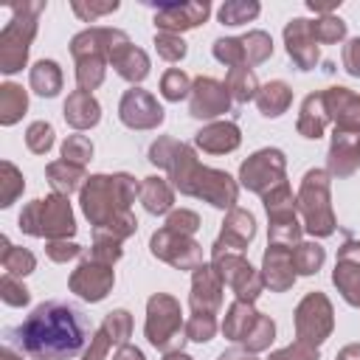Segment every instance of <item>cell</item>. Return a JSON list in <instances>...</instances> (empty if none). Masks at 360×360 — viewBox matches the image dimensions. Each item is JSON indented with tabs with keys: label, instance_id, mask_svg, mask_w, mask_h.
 <instances>
[{
	"label": "cell",
	"instance_id": "6da1fadb",
	"mask_svg": "<svg viewBox=\"0 0 360 360\" xmlns=\"http://www.w3.org/2000/svg\"><path fill=\"white\" fill-rule=\"evenodd\" d=\"M87 335L90 326L79 307L45 301L14 329V343L34 360H70L84 349Z\"/></svg>",
	"mask_w": 360,
	"mask_h": 360
},
{
	"label": "cell",
	"instance_id": "7a4b0ae2",
	"mask_svg": "<svg viewBox=\"0 0 360 360\" xmlns=\"http://www.w3.org/2000/svg\"><path fill=\"white\" fill-rule=\"evenodd\" d=\"M45 8V3H17L11 6V20L6 22L0 34V70L17 73L25 65L28 42L37 34V17Z\"/></svg>",
	"mask_w": 360,
	"mask_h": 360
},
{
	"label": "cell",
	"instance_id": "3957f363",
	"mask_svg": "<svg viewBox=\"0 0 360 360\" xmlns=\"http://www.w3.org/2000/svg\"><path fill=\"white\" fill-rule=\"evenodd\" d=\"M20 228L31 236H68L76 231L73 214L65 194H53L45 200H34L20 214Z\"/></svg>",
	"mask_w": 360,
	"mask_h": 360
},
{
	"label": "cell",
	"instance_id": "277c9868",
	"mask_svg": "<svg viewBox=\"0 0 360 360\" xmlns=\"http://www.w3.org/2000/svg\"><path fill=\"white\" fill-rule=\"evenodd\" d=\"M301 205L307 217V231L315 236H326L335 231L332 208H329V186L323 172H307L301 186Z\"/></svg>",
	"mask_w": 360,
	"mask_h": 360
},
{
	"label": "cell",
	"instance_id": "5b68a950",
	"mask_svg": "<svg viewBox=\"0 0 360 360\" xmlns=\"http://www.w3.org/2000/svg\"><path fill=\"white\" fill-rule=\"evenodd\" d=\"M225 335L233 338V340H242L248 343L253 352L256 349H264L270 340H273V321L256 315L250 307H245L242 301L231 307V315L225 318Z\"/></svg>",
	"mask_w": 360,
	"mask_h": 360
},
{
	"label": "cell",
	"instance_id": "8992f818",
	"mask_svg": "<svg viewBox=\"0 0 360 360\" xmlns=\"http://www.w3.org/2000/svg\"><path fill=\"white\" fill-rule=\"evenodd\" d=\"M295 326H298L301 343H321V340L329 335V329H332V309H329V301H326L321 292H312L309 298H304L301 307H298Z\"/></svg>",
	"mask_w": 360,
	"mask_h": 360
},
{
	"label": "cell",
	"instance_id": "52a82bcc",
	"mask_svg": "<svg viewBox=\"0 0 360 360\" xmlns=\"http://www.w3.org/2000/svg\"><path fill=\"white\" fill-rule=\"evenodd\" d=\"M177 332H180V307L169 295H155L149 301V321H146L149 340L166 349Z\"/></svg>",
	"mask_w": 360,
	"mask_h": 360
},
{
	"label": "cell",
	"instance_id": "ba28073f",
	"mask_svg": "<svg viewBox=\"0 0 360 360\" xmlns=\"http://www.w3.org/2000/svg\"><path fill=\"white\" fill-rule=\"evenodd\" d=\"M264 205L270 214V236L273 239H298V225H295V211H292V197L290 188L281 183L276 191L264 194Z\"/></svg>",
	"mask_w": 360,
	"mask_h": 360
},
{
	"label": "cell",
	"instance_id": "9c48e42d",
	"mask_svg": "<svg viewBox=\"0 0 360 360\" xmlns=\"http://www.w3.org/2000/svg\"><path fill=\"white\" fill-rule=\"evenodd\" d=\"M284 174V158L278 149H262L242 166V183L253 191H264V183L281 180Z\"/></svg>",
	"mask_w": 360,
	"mask_h": 360
},
{
	"label": "cell",
	"instance_id": "30bf717a",
	"mask_svg": "<svg viewBox=\"0 0 360 360\" xmlns=\"http://www.w3.org/2000/svg\"><path fill=\"white\" fill-rule=\"evenodd\" d=\"M110 287H112V270H107V264H98L96 259L84 262L70 276V290L87 301H101Z\"/></svg>",
	"mask_w": 360,
	"mask_h": 360
},
{
	"label": "cell",
	"instance_id": "8fae6325",
	"mask_svg": "<svg viewBox=\"0 0 360 360\" xmlns=\"http://www.w3.org/2000/svg\"><path fill=\"white\" fill-rule=\"evenodd\" d=\"M284 39H287V51L290 56L295 59V65L301 70H309L318 59V39H315V31H312V22L309 20H292L287 28H284Z\"/></svg>",
	"mask_w": 360,
	"mask_h": 360
},
{
	"label": "cell",
	"instance_id": "7c38bea8",
	"mask_svg": "<svg viewBox=\"0 0 360 360\" xmlns=\"http://www.w3.org/2000/svg\"><path fill=\"white\" fill-rule=\"evenodd\" d=\"M121 121L129 124V127H155L163 121V110L158 107V101L143 93V90H129L121 101Z\"/></svg>",
	"mask_w": 360,
	"mask_h": 360
},
{
	"label": "cell",
	"instance_id": "4fadbf2b",
	"mask_svg": "<svg viewBox=\"0 0 360 360\" xmlns=\"http://www.w3.org/2000/svg\"><path fill=\"white\" fill-rule=\"evenodd\" d=\"M225 110H228V87L214 79H197L194 96H191V115L214 118Z\"/></svg>",
	"mask_w": 360,
	"mask_h": 360
},
{
	"label": "cell",
	"instance_id": "5bb4252c",
	"mask_svg": "<svg viewBox=\"0 0 360 360\" xmlns=\"http://www.w3.org/2000/svg\"><path fill=\"white\" fill-rule=\"evenodd\" d=\"M211 6L202 0V3H172V6H163L155 17V22L160 28H166L169 34L172 31H180V28H194L200 25L205 17H208Z\"/></svg>",
	"mask_w": 360,
	"mask_h": 360
},
{
	"label": "cell",
	"instance_id": "9a60e30c",
	"mask_svg": "<svg viewBox=\"0 0 360 360\" xmlns=\"http://www.w3.org/2000/svg\"><path fill=\"white\" fill-rule=\"evenodd\" d=\"M323 104L329 112H335V121L343 129H360V96L349 93L346 87H332L323 93Z\"/></svg>",
	"mask_w": 360,
	"mask_h": 360
},
{
	"label": "cell",
	"instance_id": "2e32d148",
	"mask_svg": "<svg viewBox=\"0 0 360 360\" xmlns=\"http://www.w3.org/2000/svg\"><path fill=\"white\" fill-rule=\"evenodd\" d=\"M110 59L115 65V70L129 79V82H141L146 73H149V59L143 51H138L135 45H129V39H121L118 45H112L110 51Z\"/></svg>",
	"mask_w": 360,
	"mask_h": 360
},
{
	"label": "cell",
	"instance_id": "e0dca14e",
	"mask_svg": "<svg viewBox=\"0 0 360 360\" xmlns=\"http://www.w3.org/2000/svg\"><path fill=\"white\" fill-rule=\"evenodd\" d=\"M225 270H222V278L228 281V284H233V290L239 292V298H248V301H253L256 295H259V290H262V281L253 276V267L248 264V262H242V259H236V256H225V262H219Z\"/></svg>",
	"mask_w": 360,
	"mask_h": 360
},
{
	"label": "cell",
	"instance_id": "ac0fdd59",
	"mask_svg": "<svg viewBox=\"0 0 360 360\" xmlns=\"http://www.w3.org/2000/svg\"><path fill=\"white\" fill-rule=\"evenodd\" d=\"M360 163V138L352 132H335L332 152H329V169L335 174H352Z\"/></svg>",
	"mask_w": 360,
	"mask_h": 360
},
{
	"label": "cell",
	"instance_id": "d6986e66",
	"mask_svg": "<svg viewBox=\"0 0 360 360\" xmlns=\"http://www.w3.org/2000/svg\"><path fill=\"white\" fill-rule=\"evenodd\" d=\"M264 270H267V284L273 290H287L292 284V253L284 250V245H273L264 253Z\"/></svg>",
	"mask_w": 360,
	"mask_h": 360
},
{
	"label": "cell",
	"instance_id": "ffe728a7",
	"mask_svg": "<svg viewBox=\"0 0 360 360\" xmlns=\"http://www.w3.org/2000/svg\"><path fill=\"white\" fill-rule=\"evenodd\" d=\"M253 225H256V222H253L250 214H245V211H233V214L228 217V222H225L222 239L217 242V253H219L222 248H236V250H242V248L253 239V233H256Z\"/></svg>",
	"mask_w": 360,
	"mask_h": 360
},
{
	"label": "cell",
	"instance_id": "44dd1931",
	"mask_svg": "<svg viewBox=\"0 0 360 360\" xmlns=\"http://www.w3.org/2000/svg\"><path fill=\"white\" fill-rule=\"evenodd\" d=\"M65 118L68 124H73L76 129L93 127L98 121V104L87 90H76L68 101H65Z\"/></svg>",
	"mask_w": 360,
	"mask_h": 360
},
{
	"label": "cell",
	"instance_id": "7402d4cb",
	"mask_svg": "<svg viewBox=\"0 0 360 360\" xmlns=\"http://www.w3.org/2000/svg\"><path fill=\"white\" fill-rule=\"evenodd\" d=\"M219 304V281L214 278V270L211 267H200L197 276H194V292H191V307L194 312H202L211 315V309Z\"/></svg>",
	"mask_w": 360,
	"mask_h": 360
},
{
	"label": "cell",
	"instance_id": "603a6c76",
	"mask_svg": "<svg viewBox=\"0 0 360 360\" xmlns=\"http://www.w3.org/2000/svg\"><path fill=\"white\" fill-rule=\"evenodd\" d=\"M197 143L208 152H228L239 143V129L233 124H214L197 135Z\"/></svg>",
	"mask_w": 360,
	"mask_h": 360
},
{
	"label": "cell",
	"instance_id": "cb8c5ba5",
	"mask_svg": "<svg viewBox=\"0 0 360 360\" xmlns=\"http://www.w3.org/2000/svg\"><path fill=\"white\" fill-rule=\"evenodd\" d=\"M31 87L39 93V96H56L59 87H62V73H59V65L51 62V59H42L31 68Z\"/></svg>",
	"mask_w": 360,
	"mask_h": 360
},
{
	"label": "cell",
	"instance_id": "d4e9b609",
	"mask_svg": "<svg viewBox=\"0 0 360 360\" xmlns=\"http://www.w3.org/2000/svg\"><path fill=\"white\" fill-rule=\"evenodd\" d=\"M25 104H28V98H25V90L20 87V84H3L0 87V121L8 127V124H14L22 112H25Z\"/></svg>",
	"mask_w": 360,
	"mask_h": 360
},
{
	"label": "cell",
	"instance_id": "484cf974",
	"mask_svg": "<svg viewBox=\"0 0 360 360\" xmlns=\"http://www.w3.org/2000/svg\"><path fill=\"white\" fill-rule=\"evenodd\" d=\"M256 101H259V110L264 115H281L287 110V104H290V90H287L284 82H270L267 87H262Z\"/></svg>",
	"mask_w": 360,
	"mask_h": 360
},
{
	"label": "cell",
	"instance_id": "4316f807",
	"mask_svg": "<svg viewBox=\"0 0 360 360\" xmlns=\"http://www.w3.org/2000/svg\"><path fill=\"white\" fill-rule=\"evenodd\" d=\"M48 177H51V186L56 188V194H70L82 180V166H76L70 160H59V163L48 166Z\"/></svg>",
	"mask_w": 360,
	"mask_h": 360
},
{
	"label": "cell",
	"instance_id": "83f0119b",
	"mask_svg": "<svg viewBox=\"0 0 360 360\" xmlns=\"http://www.w3.org/2000/svg\"><path fill=\"white\" fill-rule=\"evenodd\" d=\"M141 200H143L146 211H152V214H163V211L172 205V191H169V186H166L163 180H158V177H146V183L141 186Z\"/></svg>",
	"mask_w": 360,
	"mask_h": 360
},
{
	"label": "cell",
	"instance_id": "f1b7e54d",
	"mask_svg": "<svg viewBox=\"0 0 360 360\" xmlns=\"http://www.w3.org/2000/svg\"><path fill=\"white\" fill-rule=\"evenodd\" d=\"M0 262H3L6 276H14V278H17V276H25V273H31V270H34V256H31L28 250H22V248L8 245V239H3Z\"/></svg>",
	"mask_w": 360,
	"mask_h": 360
},
{
	"label": "cell",
	"instance_id": "f546056e",
	"mask_svg": "<svg viewBox=\"0 0 360 360\" xmlns=\"http://www.w3.org/2000/svg\"><path fill=\"white\" fill-rule=\"evenodd\" d=\"M323 104V96H307L304 101V115L298 121V129L307 135V138H318L321 129H323V115H315Z\"/></svg>",
	"mask_w": 360,
	"mask_h": 360
},
{
	"label": "cell",
	"instance_id": "4dcf8cb0",
	"mask_svg": "<svg viewBox=\"0 0 360 360\" xmlns=\"http://www.w3.org/2000/svg\"><path fill=\"white\" fill-rule=\"evenodd\" d=\"M335 284L340 287L349 304H360V267H349L346 262L335 270Z\"/></svg>",
	"mask_w": 360,
	"mask_h": 360
},
{
	"label": "cell",
	"instance_id": "1f68e13d",
	"mask_svg": "<svg viewBox=\"0 0 360 360\" xmlns=\"http://www.w3.org/2000/svg\"><path fill=\"white\" fill-rule=\"evenodd\" d=\"M239 101H248L253 93H256V76L242 65V68H231V76H228V84H225Z\"/></svg>",
	"mask_w": 360,
	"mask_h": 360
},
{
	"label": "cell",
	"instance_id": "d6a6232c",
	"mask_svg": "<svg viewBox=\"0 0 360 360\" xmlns=\"http://www.w3.org/2000/svg\"><path fill=\"white\" fill-rule=\"evenodd\" d=\"M259 14V3H239V0H231L219 8V22L225 25H239V22H248Z\"/></svg>",
	"mask_w": 360,
	"mask_h": 360
},
{
	"label": "cell",
	"instance_id": "836d02e7",
	"mask_svg": "<svg viewBox=\"0 0 360 360\" xmlns=\"http://www.w3.org/2000/svg\"><path fill=\"white\" fill-rule=\"evenodd\" d=\"M242 45H245V62H248V65L267 59L270 51H273V42H270V37H267L264 31H253V34L242 37Z\"/></svg>",
	"mask_w": 360,
	"mask_h": 360
},
{
	"label": "cell",
	"instance_id": "e575fe53",
	"mask_svg": "<svg viewBox=\"0 0 360 360\" xmlns=\"http://www.w3.org/2000/svg\"><path fill=\"white\" fill-rule=\"evenodd\" d=\"M323 264V248L318 245H298V250L292 253V267L298 273H315Z\"/></svg>",
	"mask_w": 360,
	"mask_h": 360
},
{
	"label": "cell",
	"instance_id": "d590c367",
	"mask_svg": "<svg viewBox=\"0 0 360 360\" xmlns=\"http://www.w3.org/2000/svg\"><path fill=\"white\" fill-rule=\"evenodd\" d=\"M25 141H28V149H31V152L45 155V152L51 149V143H53V127L45 124V121H37V124L28 127Z\"/></svg>",
	"mask_w": 360,
	"mask_h": 360
},
{
	"label": "cell",
	"instance_id": "8d00e7d4",
	"mask_svg": "<svg viewBox=\"0 0 360 360\" xmlns=\"http://www.w3.org/2000/svg\"><path fill=\"white\" fill-rule=\"evenodd\" d=\"M214 56L219 62L231 65V68H242V62H245V45H242V39H217Z\"/></svg>",
	"mask_w": 360,
	"mask_h": 360
},
{
	"label": "cell",
	"instance_id": "74e56055",
	"mask_svg": "<svg viewBox=\"0 0 360 360\" xmlns=\"http://www.w3.org/2000/svg\"><path fill=\"white\" fill-rule=\"evenodd\" d=\"M312 31H315V39L321 42H338L346 34V22L340 17H323L312 22Z\"/></svg>",
	"mask_w": 360,
	"mask_h": 360
},
{
	"label": "cell",
	"instance_id": "f35d334b",
	"mask_svg": "<svg viewBox=\"0 0 360 360\" xmlns=\"http://www.w3.org/2000/svg\"><path fill=\"white\" fill-rule=\"evenodd\" d=\"M0 186H3V191H0V205L6 208V205H11L14 197L22 191V177L17 174V169H14L11 163H3V180H0Z\"/></svg>",
	"mask_w": 360,
	"mask_h": 360
},
{
	"label": "cell",
	"instance_id": "ab89813d",
	"mask_svg": "<svg viewBox=\"0 0 360 360\" xmlns=\"http://www.w3.org/2000/svg\"><path fill=\"white\" fill-rule=\"evenodd\" d=\"M101 332L110 338V343H121V340H127V335H129V315H127L124 309L110 312L107 321H104V326H101Z\"/></svg>",
	"mask_w": 360,
	"mask_h": 360
},
{
	"label": "cell",
	"instance_id": "60d3db41",
	"mask_svg": "<svg viewBox=\"0 0 360 360\" xmlns=\"http://www.w3.org/2000/svg\"><path fill=\"white\" fill-rule=\"evenodd\" d=\"M62 155H65V160L82 166V163L93 155V146H90V141H87L84 135H70V138L65 141V146H62Z\"/></svg>",
	"mask_w": 360,
	"mask_h": 360
},
{
	"label": "cell",
	"instance_id": "b9f144b4",
	"mask_svg": "<svg viewBox=\"0 0 360 360\" xmlns=\"http://www.w3.org/2000/svg\"><path fill=\"white\" fill-rule=\"evenodd\" d=\"M160 90H163V96H166L169 101H177V98H183V96L188 93V76L174 68V70H169V73L163 76Z\"/></svg>",
	"mask_w": 360,
	"mask_h": 360
},
{
	"label": "cell",
	"instance_id": "7bdbcfd3",
	"mask_svg": "<svg viewBox=\"0 0 360 360\" xmlns=\"http://www.w3.org/2000/svg\"><path fill=\"white\" fill-rule=\"evenodd\" d=\"M155 45H158V53L163 56V59H169V62H174V59H183V53H186V42L183 39H177L174 34H158L155 37Z\"/></svg>",
	"mask_w": 360,
	"mask_h": 360
},
{
	"label": "cell",
	"instance_id": "ee69618b",
	"mask_svg": "<svg viewBox=\"0 0 360 360\" xmlns=\"http://www.w3.org/2000/svg\"><path fill=\"white\" fill-rule=\"evenodd\" d=\"M214 329H217L214 318L205 315V312H197V315L191 318V323H188V338L202 343V340H211V338H214Z\"/></svg>",
	"mask_w": 360,
	"mask_h": 360
},
{
	"label": "cell",
	"instance_id": "f6af8a7d",
	"mask_svg": "<svg viewBox=\"0 0 360 360\" xmlns=\"http://www.w3.org/2000/svg\"><path fill=\"white\" fill-rule=\"evenodd\" d=\"M0 290H3V301L11 304V307H22V304H28V290H25V287H17L14 276H3Z\"/></svg>",
	"mask_w": 360,
	"mask_h": 360
},
{
	"label": "cell",
	"instance_id": "bcb514c9",
	"mask_svg": "<svg viewBox=\"0 0 360 360\" xmlns=\"http://www.w3.org/2000/svg\"><path fill=\"white\" fill-rule=\"evenodd\" d=\"M270 360H318V354L312 349H307V343H298V346H290L284 352H276Z\"/></svg>",
	"mask_w": 360,
	"mask_h": 360
},
{
	"label": "cell",
	"instance_id": "7dc6e473",
	"mask_svg": "<svg viewBox=\"0 0 360 360\" xmlns=\"http://www.w3.org/2000/svg\"><path fill=\"white\" fill-rule=\"evenodd\" d=\"M343 65H346V70H349L352 76H360V37L346 45V51H343Z\"/></svg>",
	"mask_w": 360,
	"mask_h": 360
},
{
	"label": "cell",
	"instance_id": "c3c4849f",
	"mask_svg": "<svg viewBox=\"0 0 360 360\" xmlns=\"http://www.w3.org/2000/svg\"><path fill=\"white\" fill-rule=\"evenodd\" d=\"M118 3H101V6H82V3H73V11L82 17V20H96L98 14H107V11H115Z\"/></svg>",
	"mask_w": 360,
	"mask_h": 360
},
{
	"label": "cell",
	"instance_id": "681fc988",
	"mask_svg": "<svg viewBox=\"0 0 360 360\" xmlns=\"http://www.w3.org/2000/svg\"><path fill=\"white\" fill-rule=\"evenodd\" d=\"M166 228H169V231H186V233H191V231L197 228V214L180 211V214H174V217L166 222Z\"/></svg>",
	"mask_w": 360,
	"mask_h": 360
},
{
	"label": "cell",
	"instance_id": "f907efd6",
	"mask_svg": "<svg viewBox=\"0 0 360 360\" xmlns=\"http://www.w3.org/2000/svg\"><path fill=\"white\" fill-rule=\"evenodd\" d=\"M79 253V245H73V242H51L48 245V256L53 259V262H68V259H73Z\"/></svg>",
	"mask_w": 360,
	"mask_h": 360
},
{
	"label": "cell",
	"instance_id": "816d5d0a",
	"mask_svg": "<svg viewBox=\"0 0 360 360\" xmlns=\"http://www.w3.org/2000/svg\"><path fill=\"white\" fill-rule=\"evenodd\" d=\"M115 360H143V354H141L135 346H124V349L115 354Z\"/></svg>",
	"mask_w": 360,
	"mask_h": 360
},
{
	"label": "cell",
	"instance_id": "f5cc1de1",
	"mask_svg": "<svg viewBox=\"0 0 360 360\" xmlns=\"http://www.w3.org/2000/svg\"><path fill=\"white\" fill-rule=\"evenodd\" d=\"M349 256H357V264H360V242H346L343 245L340 259H349Z\"/></svg>",
	"mask_w": 360,
	"mask_h": 360
},
{
	"label": "cell",
	"instance_id": "db71d44e",
	"mask_svg": "<svg viewBox=\"0 0 360 360\" xmlns=\"http://www.w3.org/2000/svg\"><path fill=\"white\" fill-rule=\"evenodd\" d=\"M340 360H360V346H349V349H343Z\"/></svg>",
	"mask_w": 360,
	"mask_h": 360
},
{
	"label": "cell",
	"instance_id": "11a10c76",
	"mask_svg": "<svg viewBox=\"0 0 360 360\" xmlns=\"http://www.w3.org/2000/svg\"><path fill=\"white\" fill-rule=\"evenodd\" d=\"M219 360H253V357H248V354H242V352H225Z\"/></svg>",
	"mask_w": 360,
	"mask_h": 360
},
{
	"label": "cell",
	"instance_id": "9f6ffc18",
	"mask_svg": "<svg viewBox=\"0 0 360 360\" xmlns=\"http://www.w3.org/2000/svg\"><path fill=\"white\" fill-rule=\"evenodd\" d=\"M166 360H191V357H188V354H169Z\"/></svg>",
	"mask_w": 360,
	"mask_h": 360
},
{
	"label": "cell",
	"instance_id": "6f0895ef",
	"mask_svg": "<svg viewBox=\"0 0 360 360\" xmlns=\"http://www.w3.org/2000/svg\"><path fill=\"white\" fill-rule=\"evenodd\" d=\"M3 360H17V357H14V354H11L8 349H6V352H3Z\"/></svg>",
	"mask_w": 360,
	"mask_h": 360
}]
</instances>
